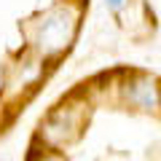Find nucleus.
Here are the masks:
<instances>
[{"label": "nucleus", "instance_id": "f257e3e1", "mask_svg": "<svg viewBox=\"0 0 161 161\" xmlns=\"http://www.w3.org/2000/svg\"><path fill=\"white\" fill-rule=\"evenodd\" d=\"M75 32V19L67 8H57L48 16H43L38 27V46L43 48L46 54H57L73 40Z\"/></svg>", "mask_w": 161, "mask_h": 161}, {"label": "nucleus", "instance_id": "f03ea898", "mask_svg": "<svg viewBox=\"0 0 161 161\" xmlns=\"http://www.w3.org/2000/svg\"><path fill=\"white\" fill-rule=\"evenodd\" d=\"M78 126V113H73L70 108H62L57 113H51V118L46 121V126H43V134H46L48 142L59 145L73 134V129Z\"/></svg>", "mask_w": 161, "mask_h": 161}, {"label": "nucleus", "instance_id": "7ed1b4c3", "mask_svg": "<svg viewBox=\"0 0 161 161\" xmlns=\"http://www.w3.org/2000/svg\"><path fill=\"white\" fill-rule=\"evenodd\" d=\"M126 99L132 105H137V108H142V110H156L161 105V92L150 78H140L134 83H129Z\"/></svg>", "mask_w": 161, "mask_h": 161}, {"label": "nucleus", "instance_id": "20e7f679", "mask_svg": "<svg viewBox=\"0 0 161 161\" xmlns=\"http://www.w3.org/2000/svg\"><path fill=\"white\" fill-rule=\"evenodd\" d=\"M105 3H108V6L113 8V11H115V8H121V6H124V0H105Z\"/></svg>", "mask_w": 161, "mask_h": 161}, {"label": "nucleus", "instance_id": "39448f33", "mask_svg": "<svg viewBox=\"0 0 161 161\" xmlns=\"http://www.w3.org/2000/svg\"><path fill=\"white\" fill-rule=\"evenodd\" d=\"M40 161H54V158H40Z\"/></svg>", "mask_w": 161, "mask_h": 161}]
</instances>
